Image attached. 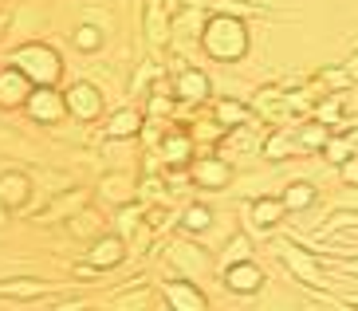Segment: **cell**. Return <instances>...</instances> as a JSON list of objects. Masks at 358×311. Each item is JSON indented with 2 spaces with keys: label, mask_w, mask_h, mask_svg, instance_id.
Here are the masks:
<instances>
[{
  "label": "cell",
  "mask_w": 358,
  "mask_h": 311,
  "mask_svg": "<svg viewBox=\"0 0 358 311\" xmlns=\"http://www.w3.org/2000/svg\"><path fill=\"white\" fill-rule=\"evenodd\" d=\"M75 48H83V52H99V48H103V36H99V28L83 24V28L75 32Z\"/></svg>",
  "instance_id": "20"
},
{
  "label": "cell",
  "mask_w": 358,
  "mask_h": 311,
  "mask_svg": "<svg viewBox=\"0 0 358 311\" xmlns=\"http://www.w3.org/2000/svg\"><path fill=\"white\" fill-rule=\"evenodd\" d=\"M115 307H118V311H130V307H146V291H138V296H130V300H118Z\"/></svg>",
  "instance_id": "26"
},
{
  "label": "cell",
  "mask_w": 358,
  "mask_h": 311,
  "mask_svg": "<svg viewBox=\"0 0 358 311\" xmlns=\"http://www.w3.org/2000/svg\"><path fill=\"white\" fill-rule=\"evenodd\" d=\"M181 225H185V233H205V228L213 225V209L209 205H189L181 213Z\"/></svg>",
  "instance_id": "16"
},
{
  "label": "cell",
  "mask_w": 358,
  "mask_h": 311,
  "mask_svg": "<svg viewBox=\"0 0 358 311\" xmlns=\"http://www.w3.org/2000/svg\"><path fill=\"white\" fill-rule=\"evenodd\" d=\"M64 99H67V111H71L75 118H83V123L99 118V111H103V99H99V91L91 83H75Z\"/></svg>",
  "instance_id": "4"
},
{
  "label": "cell",
  "mask_w": 358,
  "mask_h": 311,
  "mask_svg": "<svg viewBox=\"0 0 358 311\" xmlns=\"http://www.w3.org/2000/svg\"><path fill=\"white\" fill-rule=\"evenodd\" d=\"M32 79L20 71V67H8V71H0V103H28L32 99Z\"/></svg>",
  "instance_id": "5"
},
{
  "label": "cell",
  "mask_w": 358,
  "mask_h": 311,
  "mask_svg": "<svg viewBox=\"0 0 358 311\" xmlns=\"http://www.w3.org/2000/svg\"><path fill=\"white\" fill-rule=\"evenodd\" d=\"M138 126H142V114H138V111H118V114H110L106 134H110V138H130Z\"/></svg>",
  "instance_id": "14"
},
{
  "label": "cell",
  "mask_w": 358,
  "mask_h": 311,
  "mask_svg": "<svg viewBox=\"0 0 358 311\" xmlns=\"http://www.w3.org/2000/svg\"><path fill=\"white\" fill-rule=\"evenodd\" d=\"M189 154H193L189 134H181V130H178V134H169V138H166V158H169V162H185Z\"/></svg>",
  "instance_id": "17"
},
{
  "label": "cell",
  "mask_w": 358,
  "mask_h": 311,
  "mask_svg": "<svg viewBox=\"0 0 358 311\" xmlns=\"http://www.w3.org/2000/svg\"><path fill=\"white\" fill-rule=\"evenodd\" d=\"M12 67H20L32 83L40 87H52L55 79H59V55L52 52V48H43V43H24L20 52H16V60H12Z\"/></svg>",
  "instance_id": "2"
},
{
  "label": "cell",
  "mask_w": 358,
  "mask_h": 311,
  "mask_svg": "<svg viewBox=\"0 0 358 311\" xmlns=\"http://www.w3.org/2000/svg\"><path fill=\"white\" fill-rule=\"evenodd\" d=\"M284 209H292V213H299V209H307V205H315V189L307 186V181H295V186H287L284 189Z\"/></svg>",
  "instance_id": "15"
},
{
  "label": "cell",
  "mask_w": 358,
  "mask_h": 311,
  "mask_svg": "<svg viewBox=\"0 0 358 311\" xmlns=\"http://www.w3.org/2000/svg\"><path fill=\"white\" fill-rule=\"evenodd\" d=\"M327 138H331V126L315 123V126H307V130H303L299 142H303V146H327Z\"/></svg>",
  "instance_id": "22"
},
{
  "label": "cell",
  "mask_w": 358,
  "mask_h": 311,
  "mask_svg": "<svg viewBox=\"0 0 358 311\" xmlns=\"http://www.w3.org/2000/svg\"><path fill=\"white\" fill-rule=\"evenodd\" d=\"M87 260H91V268H118V264H122V240L99 237L95 244H91V252H87Z\"/></svg>",
  "instance_id": "8"
},
{
  "label": "cell",
  "mask_w": 358,
  "mask_h": 311,
  "mask_svg": "<svg viewBox=\"0 0 358 311\" xmlns=\"http://www.w3.org/2000/svg\"><path fill=\"white\" fill-rule=\"evenodd\" d=\"M287 150H292V138H287V134H272V142L264 146V154H268V158H284Z\"/></svg>",
  "instance_id": "24"
},
{
  "label": "cell",
  "mask_w": 358,
  "mask_h": 311,
  "mask_svg": "<svg viewBox=\"0 0 358 311\" xmlns=\"http://www.w3.org/2000/svg\"><path fill=\"white\" fill-rule=\"evenodd\" d=\"M205 95H209V75L197 71V67H185V71L178 75V99L197 103V99H205Z\"/></svg>",
  "instance_id": "9"
},
{
  "label": "cell",
  "mask_w": 358,
  "mask_h": 311,
  "mask_svg": "<svg viewBox=\"0 0 358 311\" xmlns=\"http://www.w3.org/2000/svg\"><path fill=\"white\" fill-rule=\"evenodd\" d=\"M4 221H8V205L0 201V228H4Z\"/></svg>",
  "instance_id": "28"
},
{
  "label": "cell",
  "mask_w": 358,
  "mask_h": 311,
  "mask_svg": "<svg viewBox=\"0 0 358 311\" xmlns=\"http://www.w3.org/2000/svg\"><path fill=\"white\" fill-rule=\"evenodd\" d=\"M343 181H347V186H358V158L343 162Z\"/></svg>",
  "instance_id": "25"
},
{
  "label": "cell",
  "mask_w": 358,
  "mask_h": 311,
  "mask_svg": "<svg viewBox=\"0 0 358 311\" xmlns=\"http://www.w3.org/2000/svg\"><path fill=\"white\" fill-rule=\"evenodd\" d=\"M193 177H197V186H205V189H224L229 186V166L217 162V158H205V162L193 166Z\"/></svg>",
  "instance_id": "10"
},
{
  "label": "cell",
  "mask_w": 358,
  "mask_h": 311,
  "mask_svg": "<svg viewBox=\"0 0 358 311\" xmlns=\"http://www.w3.org/2000/svg\"><path fill=\"white\" fill-rule=\"evenodd\" d=\"M224 284H229L232 291L248 296V291H256L264 284V272L256 268V264H248V260H241V264H229V268H224Z\"/></svg>",
  "instance_id": "6"
},
{
  "label": "cell",
  "mask_w": 358,
  "mask_h": 311,
  "mask_svg": "<svg viewBox=\"0 0 358 311\" xmlns=\"http://www.w3.org/2000/svg\"><path fill=\"white\" fill-rule=\"evenodd\" d=\"M284 260H287V268L299 276V280H307V284H323V272L315 268V260L307 256V252H299V249H284Z\"/></svg>",
  "instance_id": "11"
},
{
  "label": "cell",
  "mask_w": 358,
  "mask_h": 311,
  "mask_svg": "<svg viewBox=\"0 0 358 311\" xmlns=\"http://www.w3.org/2000/svg\"><path fill=\"white\" fill-rule=\"evenodd\" d=\"M347 142H350V154H355V158H358V130H355V134H350V138H347Z\"/></svg>",
  "instance_id": "27"
},
{
  "label": "cell",
  "mask_w": 358,
  "mask_h": 311,
  "mask_svg": "<svg viewBox=\"0 0 358 311\" xmlns=\"http://www.w3.org/2000/svg\"><path fill=\"white\" fill-rule=\"evenodd\" d=\"M350 272H358V260H355V264H350Z\"/></svg>",
  "instance_id": "29"
},
{
  "label": "cell",
  "mask_w": 358,
  "mask_h": 311,
  "mask_svg": "<svg viewBox=\"0 0 358 311\" xmlns=\"http://www.w3.org/2000/svg\"><path fill=\"white\" fill-rule=\"evenodd\" d=\"M43 284L40 280H16L12 288H4V296H24V300H36V296H43Z\"/></svg>",
  "instance_id": "21"
},
{
  "label": "cell",
  "mask_w": 358,
  "mask_h": 311,
  "mask_svg": "<svg viewBox=\"0 0 358 311\" xmlns=\"http://www.w3.org/2000/svg\"><path fill=\"white\" fill-rule=\"evenodd\" d=\"M64 111H67V99L55 95L52 87H36L32 99H28V114H32L36 123H59Z\"/></svg>",
  "instance_id": "3"
},
{
  "label": "cell",
  "mask_w": 358,
  "mask_h": 311,
  "mask_svg": "<svg viewBox=\"0 0 358 311\" xmlns=\"http://www.w3.org/2000/svg\"><path fill=\"white\" fill-rule=\"evenodd\" d=\"M0 201H4L8 209L24 205V201H28V177L24 174H4L0 177Z\"/></svg>",
  "instance_id": "12"
},
{
  "label": "cell",
  "mask_w": 358,
  "mask_h": 311,
  "mask_svg": "<svg viewBox=\"0 0 358 311\" xmlns=\"http://www.w3.org/2000/svg\"><path fill=\"white\" fill-rule=\"evenodd\" d=\"M217 118H221L224 126H244L252 114H248V106H241V103H221L217 106Z\"/></svg>",
  "instance_id": "18"
},
{
  "label": "cell",
  "mask_w": 358,
  "mask_h": 311,
  "mask_svg": "<svg viewBox=\"0 0 358 311\" xmlns=\"http://www.w3.org/2000/svg\"><path fill=\"white\" fill-rule=\"evenodd\" d=\"M224 252H229V264H241V260H248V237H232Z\"/></svg>",
  "instance_id": "23"
},
{
  "label": "cell",
  "mask_w": 358,
  "mask_h": 311,
  "mask_svg": "<svg viewBox=\"0 0 358 311\" xmlns=\"http://www.w3.org/2000/svg\"><path fill=\"white\" fill-rule=\"evenodd\" d=\"M323 150H327V158H331L335 166H343V162H350V158H355V154H350V142H347L343 134H331Z\"/></svg>",
  "instance_id": "19"
},
{
  "label": "cell",
  "mask_w": 358,
  "mask_h": 311,
  "mask_svg": "<svg viewBox=\"0 0 358 311\" xmlns=\"http://www.w3.org/2000/svg\"><path fill=\"white\" fill-rule=\"evenodd\" d=\"M201 43H205V52H209L213 60L232 63V60H241V55L248 52V28H244L236 16L221 12V16H213V20L205 24V32H201Z\"/></svg>",
  "instance_id": "1"
},
{
  "label": "cell",
  "mask_w": 358,
  "mask_h": 311,
  "mask_svg": "<svg viewBox=\"0 0 358 311\" xmlns=\"http://www.w3.org/2000/svg\"><path fill=\"white\" fill-rule=\"evenodd\" d=\"M166 303L173 311H205V296H201L193 284H185V280L166 284Z\"/></svg>",
  "instance_id": "7"
},
{
  "label": "cell",
  "mask_w": 358,
  "mask_h": 311,
  "mask_svg": "<svg viewBox=\"0 0 358 311\" xmlns=\"http://www.w3.org/2000/svg\"><path fill=\"white\" fill-rule=\"evenodd\" d=\"M284 213H287L284 201H275V198H260V201L252 205V225H256V228H275Z\"/></svg>",
  "instance_id": "13"
}]
</instances>
